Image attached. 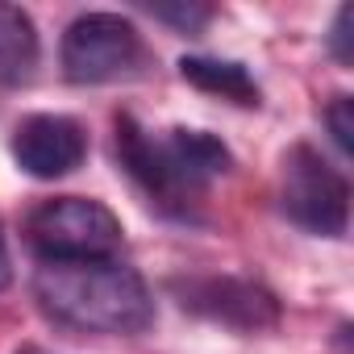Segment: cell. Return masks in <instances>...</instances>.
Wrapping results in <instances>:
<instances>
[{
    "label": "cell",
    "instance_id": "8",
    "mask_svg": "<svg viewBox=\"0 0 354 354\" xmlns=\"http://www.w3.org/2000/svg\"><path fill=\"white\" fill-rule=\"evenodd\" d=\"M38 26L21 5L0 0V88H21L38 71Z\"/></svg>",
    "mask_w": 354,
    "mask_h": 354
},
{
    "label": "cell",
    "instance_id": "13",
    "mask_svg": "<svg viewBox=\"0 0 354 354\" xmlns=\"http://www.w3.org/2000/svg\"><path fill=\"white\" fill-rule=\"evenodd\" d=\"M13 279V263H9V246H5V230H0V292Z\"/></svg>",
    "mask_w": 354,
    "mask_h": 354
},
{
    "label": "cell",
    "instance_id": "5",
    "mask_svg": "<svg viewBox=\"0 0 354 354\" xmlns=\"http://www.w3.org/2000/svg\"><path fill=\"white\" fill-rule=\"evenodd\" d=\"M283 213L321 238H342L350 225V184L337 167H329L313 146H292L283 158L279 184Z\"/></svg>",
    "mask_w": 354,
    "mask_h": 354
},
{
    "label": "cell",
    "instance_id": "14",
    "mask_svg": "<svg viewBox=\"0 0 354 354\" xmlns=\"http://www.w3.org/2000/svg\"><path fill=\"white\" fill-rule=\"evenodd\" d=\"M30 354H46V350H30Z\"/></svg>",
    "mask_w": 354,
    "mask_h": 354
},
{
    "label": "cell",
    "instance_id": "1",
    "mask_svg": "<svg viewBox=\"0 0 354 354\" xmlns=\"http://www.w3.org/2000/svg\"><path fill=\"white\" fill-rule=\"evenodd\" d=\"M34 296L46 317L80 333H142L154 317L146 279L117 259L42 263L34 271Z\"/></svg>",
    "mask_w": 354,
    "mask_h": 354
},
{
    "label": "cell",
    "instance_id": "2",
    "mask_svg": "<svg viewBox=\"0 0 354 354\" xmlns=\"http://www.w3.org/2000/svg\"><path fill=\"white\" fill-rule=\"evenodd\" d=\"M117 158L129 180L171 217H188L205 188L230 171V150L205 129L150 133L133 117H117Z\"/></svg>",
    "mask_w": 354,
    "mask_h": 354
},
{
    "label": "cell",
    "instance_id": "11",
    "mask_svg": "<svg viewBox=\"0 0 354 354\" xmlns=\"http://www.w3.org/2000/svg\"><path fill=\"white\" fill-rule=\"evenodd\" d=\"M150 13L158 17V21H171V26H180L184 34H196L205 21H209V9H201V5H180V9H171V5H150Z\"/></svg>",
    "mask_w": 354,
    "mask_h": 354
},
{
    "label": "cell",
    "instance_id": "9",
    "mask_svg": "<svg viewBox=\"0 0 354 354\" xmlns=\"http://www.w3.org/2000/svg\"><path fill=\"white\" fill-rule=\"evenodd\" d=\"M184 80L196 84L201 92H213L234 104H259V84L242 63H221V59H184L180 63Z\"/></svg>",
    "mask_w": 354,
    "mask_h": 354
},
{
    "label": "cell",
    "instance_id": "10",
    "mask_svg": "<svg viewBox=\"0 0 354 354\" xmlns=\"http://www.w3.org/2000/svg\"><path fill=\"white\" fill-rule=\"evenodd\" d=\"M325 125H329L333 142L350 154V150H354V117H350V96H337V100L325 109Z\"/></svg>",
    "mask_w": 354,
    "mask_h": 354
},
{
    "label": "cell",
    "instance_id": "3",
    "mask_svg": "<svg viewBox=\"0 0 354 354\" xmlns=\"http://www.w3.org/2000/svg\"><path fill=\"white\" fill-rule=\"evenodd\" d=\"M30 246L42 263L113 259L121 250V221L92 196H55L30 213Z\"/></svg>",
    "mask_w": 354,
    "mask_h": 354
},
{
    "label": "cell",
    "instance_id": "6",
    "mask_svg": "<svg viewBox=\"0 0 354 354\" xmlns=\"http://www.w3.org/2000/svg\"><path fill=\"white\" fill-rule=\"evenodd\" d=\"M17 167L34 180H63L71 175L84 154H88V133L75 117L63 113H34L26 121H17L13 142H9Z\"/></svg>",
    "mask_w": 354,
    "mask_h": 354
},
{
    "label": "cell",
    "instance_id": "4",
    "mask_svg": "<svg viewBox=\"0 0 354 354\" xmlns=\"http://www.w3.org/2000/svg\"><path fill=\"white\" fill-rule=\"evenodd\" d=\"M146 67V42L117 13H84L63 34V75L71 84H117Z\"/></svg>",
    "mask_w": 354,
    "mask_h": 354
},
{
    "label": "cell",
    "instance_id": "12",
    "mask_svg": "<svg viewBox=\"0 0 354 354\" xmlns=\"http://www.w3.org/2000/svg\"><path fill=\"white\" fill-rule=\"evenodd\" d=\"M329 42H333V55H337V63H350V9H337Z\"/></svg>",
    "mask_w": 354,
    "mask_h": 354
},
{
    "label": "cell",
    "instance_id": "7",
    "mask_svg": "<svg viewBox=\"0 0 354 354\" xmlns=\"http://www.w3.org/2000/svg\"><path fill=\"white\" fill-rule=\"evenodd\" d=\"M180 300L184 308L217 321V325H230V329H267L279 321V304L267 288L250 283V279H234V275H213V279H192L180 288Z\"/></svg>",
    "mask_w": 354,
    "mask_h": 354
}]
</instances>
